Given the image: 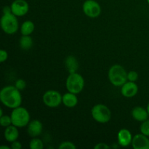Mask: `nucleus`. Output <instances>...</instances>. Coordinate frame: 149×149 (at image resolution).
<instances>
[{
	"instance_id": "obj_1",
	"label": "nucleus",
	"mask_w": 149,
	"mask_h": 149,
	"mask_svg": "<svg viewBox=\"0 0 149 149\" xmlns=\"http://www.w3.org/2000/svg\"><path fill=\"white\" fill-rule=\"evenodd\" d=\"M0 100L6 107L15 109L21 104L22 96L15 86H6L0 92Z\"/></svg>"
},
{
	"instance_id": "obj_2",
	"label": "nucleus",
	"mask_w": 149,
	"mask_h": 149,
	"mask_svg": "<svg viewBox=\"0 0 149 149\" xmlns=\"http://www.w3.org/2000/svg\"><path fill=\"white\" fill-rule=\"evenodd\" d=\"M109 79L113 85L120 87L127 82V73L122 65H114L109 69Z\"/></svg>"
},
{
	"instance_id": "obj_3",
	"label": "nucleus",
	"mask_w": 149,
	"mask_h": 149,
	"mask_svg": "<svg viewBox=\"0 0 149 149\" xmlns=\"http://www.w3.org/2000/svg\"><path fill=\"white\" fill-rule=\"evenodd\" d=\"M10 116L12 119V124L17 127H26L30 122V114L28 110L20 106L13 109Z\"/></svg>"
},
{
	"instance_id": "obj_4",
	"label": "nucleus",
	"mask_w": 149,
	"mask_h": 149,
	"mask_svg": "<svg viewBox=\"0 0 149 149\" xmlns=\"http://www.w3.org/2000/svg\"><path fill=\"white\" fill-rule=\"evenodd\" d=\"M84 87V80L81 75L77 72L69 74L66 79V88L68 92L79 94L82 91Z\"/></svg>"
},
{
	"instance_id": "obj_5",
	"label": "nucleus",
	"mask_w": 149,
	"mask_h": 149,
	"mask_svg": "<svg viewBox=\"0 0 149 149\" xmlns=\"http://www.w3.org/2000/svg\"><path fill=\"white\" fill-rule=\"evenodd\" d=\"M17 16L13 13L3 14L1 18V26L4 32L7 34H14L18 30Z\"/></svg>"
},
{
	"instance_id": "obj_6",
	"label": "nucleus",
	"mask_w": 149,
	"mask_h": 149,
	"mask_svg": "<svg viewBox=\"0 0 149 149\" xmlns=\"http://www.w3.org/2000/svg\"><path fill=\"white\" fill-rule=\"evenodd\" d=\"M91 114L93 119L99 123H107L111 118L110 109L103 104H97L92 109Z\"/></svg>"
},
{
	"instance_id": "obj_7",
	"label": "nucleus",
	"mask_w": 149,
	"mask_h": 149,
	"mask_svg": "<svg viewBox=\"0 0 149 149\" xmlns=\"http://www.w3.org/2000/svg\"><path fill=\"white\" fill-rule=\"evenodd\" d=\"M63 96L56 90H48L44 94L43 102L50 108L58 107L62 103Z\"/></svg>"
},
{
	"instance_id": "obj_8",
	"label": "nucleus",
	"mask_w": 149,
	"mask_h": 149,
	"mask_svg": "<svg viewBox=\"0 0 149 149\" xmlns=\"http://www.w3.org/2000/svg\"><path fill=\"white\" fill-rule=\"evenodd\" d=\"M82 9L84 14L92 18L98 17L101 13L100 4L95 0H86L83 4Z\"/></svg>"
},
{
	"instance_id": "obj_9",
	"label": "nucleus",
	"mask_w": 149,
	"mask_h": 149,
	"mask_svg": "<svg viewBox=\"0 0 149 149\" xmlns=\"http://www.w3.org/2000/svg\"><path fill=\"white\" fill-rule=\"evenodd\" d=\"M10 7L12 13L17 17L25 15L29 10V5L26 0H15Z\"/></svg>"
},
{
	"instance_id": "obj_10",
	"label": "nucleus",
	"mask_w": 149,
	"mask_h": 149,
	"mask_svg": "<svg viewBox=\"0 0 149 149\" xmlns=\"http://www.w3.org/2000/svg\"><path fill=\"white\" fill-rule=\"evenodd\" d=\"M143 133L135 135L132 138V147L135 149H149V139Z\"/></svg>"
},
{
	"instance_id": "obj_11",
	"label": "nucleus",
	"mask_w": 149,
	"mask_h": 149,
	"mask_svg": "<svg viewBox=\"0 0 149 149\" xmlns=\"http://www.w3.org/2000/svg\"><path fill=\"white\" fill-rule=\"evenodd\" d=\"M138 87L135 81H127L122 86V94L126 97H132L138 93Z\"/></svg>"
},
{
	"instance_id": "obj_12",
	"label": "nucleus",
	"mask_w": 149,
	"mask_h": 149,
	"mask_svg": "<svg viewBox=\"0 0 149 149\" xmlns=\"http://www.w3.org/2000/svg\"><path fill=\"white\" fill-rule=\"evenodd\" d=\"M28 134L31 137L36 138L41 135L42 132V124L38 119H34L28 125Z\"/></svg>"
},
{
	"instance_id": "obj_13",
	"label": "nucleus",
	"mask_w": 149,
	"mask_h": 149,
	"mask_svg": "<svg viewBox=\"0 0 149 149\" xmlns=\"http://www.w3.org/2000/svg\"><path fill=\"white\" fill-rule=\"evenodd\" d=\"M118 143L123 147L128 146L132 143V136L131 132L127 129H122L119 131L117 135Z\"/></svg>"
},
{
	"instance_id": "obj_14",
	"label": "nucleus",
	"mask_w": 149,
	"mask_h": 149,
	"mask_svg": "<svg viewBox=\"0 0 149 149\" xmlns=\"http://www.w3.org/2000/svg\"><path fill=\"white\" fill-rule=\"evenodd\" d=\"M17 127L15 125H10V126L5 127V130H4V135L5 139L7 140L8 142L13 143L14 141H17V138L19 136L18 130H17Z\"/></svg>"
},
{
	"instance_id": "obj_15",
	"label": "nucleus",
	"mask_w": 149,
	"mask_h": 149,
	"mask_svg": "<svg viewBox=\"0 0 149 149\" xmlns=\"http://www.w3.org/2000/svg\"><path fill=\"white\" fill-rule=\"evenodd\" d=\"M132 116L134 118V119H135L138 122H143L148 119L149 114L147 109L146 110L144 108L138 106V107H135L133 109L132 111Z\"/></svg>"
},
{
	"instance_id": "obj_16",
	"label": "nucleus",
	"mask_w": 149,
	"mask_h": 149,
	"mask_svg": "<svg viewBox=\"0 0 149 149\" xmlns=\"http://www.w3.org/2000/svg\"><path fill=\"white\" fill-rule=\"evenodd\" d=\"M62 103L66 107L73 108L77 106V104L78 103V99L76 96V94L68 92L63 95Z\"/></svg>"
},
{
	"instance_id": "obj_17",
	"label": "nucleus",
	"mask_w": 149,
	"mask_h": 149,
	"mask_svg": "<svg viewBox=\"0 0 149 149\" xmlns=\"http://www.w3.org/2000/svg\"><path fill=\"white\" fill-rule=\"evenodd\" d=\"M65 65L70 74L77 72L79 68V63L77 62V60L73 55H70L65 58Z\"/></svg>"
},
{
	"instance_id": "obj_18",
	"label": "nucleus",
	"mask_w": 149,
	"mask_h": 149,
	"mask_svg": "<svg viewBox=\"0 0 149 149\" xmlns=\"http://www.w3.org/2000/svg\"><path fill=\"white\" fill-rule=\"evenodd\" d=\"M35 29L34 23L31 20H26L22 24L20 31H21L22 35L25 36H29L33 32Z\"/></svg>"
},
{
	"instance_id": "obj_19",
	"label": "nucleus",
	"mask_w": 149,
	"mask_h": 149,
	"mask_svg": "<svg viewBox=\"0 0 149 149\" xmlns=\"http://www.w3.org/2000/svg\"><path fill=\"white\" fill-rule=\"evenodd\" d=\"M32 45H33V39L31 37L30 35L29 36L23 35V36L20 39V47L21 49L28 50L31 48Z\"/></svg>"
},
{
	"instance_id": "obj_20",
	"label": "nucleus",
	"mask_w": 149,
	"mask_h": 149,
	"mask_svg": "<svg viewBox=\"0 0 149 149\" xmlns=\"http://www.w3.org/2000/svg\"><path fill=\"white\" fill-rule=\"evenodd\" d=\"M31 149H43L44 144L42 140L37 138H33L29 143Z\"/></svg>"
},
{
	"instance_id": "obj_21",
	"label": "nucleus",
	"mask_w": 149,
	"mask_h": 149,
	"mask_svg": "<svg viewBox=\"0 0 149 149\" xmlns=\"http://www.w3.org/2000/svg\"><path fill=\"white\" fill-rule=\"evenodd\" d=\"M0 124L4 127H7L10 125H13L11 116H7V115H3V116H0Z\"/></svg>"
},
{
	"instance_id": "obj_22",
	"label": "nucleus",
	"mask_w": 149,
	"mask_h": 149,
	"mask_svg": "<svg viewBox=\"0 0 149 149\" xmlns=\"http://www.w3.org/2000/svg\"><path fill=\"white\" fill-rule=\"evenodd\" d=\"M141 132L143 135L149 136V119L143 122L142 125H141Z\"/></svg>"
},
{
	"instance_id": "obj_23",
	"label": "nucleus",
	"mask_w": 149,
	"mask_h": 149,
	"mask_svg": "<svg viewBox=\"0 0 149 149\" xmlns=\"http://www.w3.org/2000/svg\"><path fill=\"white\" fill-rule=\"evenodd\" d=\"M60 149H75L77 148L75 145L72 142L70 141H65V142L61 143V145L58 147Z\"/></svg>"
},
{
	"instance_id": "obj_24",
	"label": "nucleus",
	"mask_w": 149,
	"mask_h": 149,
	"mask_svg": "<svg viewBox=\"0 0 149 149\" xmlns=\"http://www.w3.org/2000/svg\"><path fill=\"white\" fill-rule=\"evenodd\" d=\"M138 79V74L136 71H131L127 74V79L130 81H135Z\"/></svg>"
},
{
	"instance_id": "obj_25",
	"label": "nucleus",
	"mask_w": 149,
	"mask_h": 149,
	"mask_svg": "<svg viewBox=\"0 0 149 149\" xmlns=\"http://www.w3.org/2000/svg\"><path fill=\"white\" fill-rule=\"evenodd\" d=\"M15 86L19 90H23L26 88V81H24L22 79H17L15 82Z\"/></svg>"
},
{
	"instance_id": "obj_26",
	"label": "nucleus",
	"mask_w": 149,
	"mask_h": 149,
	"mask_svg": "<svg viewBox=\"0 0 149 149\" xmlns=\"http://www.w3.org/2000/svg\"><path fill=\"white\" fill-rule=\"evenodd\" d=\"M8 58V54H7V51L4 49H1L0 50V61L1 63L4 62Z\"/></svg>"
},
{
	"instance_id": "obj_27",
	"label": "nucleus",
	"mask_w": 149,
	"mask_h": 149,
	"mask_svg": "<svg viewBox=\"0 0 149 149\" xmlns=\"http://www.w3.org/2000/svg\"><path fill=\"white\" fill-rule=\"evenodd\" d=\"M94 148L95 149H109L110 148V146L104 143H97Z\"/></svg>"
},
{
	"instance_id": "obj_28",
	"label": "nucleus",
	"mask_w": 149,
	"mask_h": 149,
	"mask_svg": "<svg viewBox=\"0 0 149 149\" xmlns=\"http://www.w3.org/2000/svg\"><path fill=\"white\" fill-rule=\"evenodd\" d=\"M11 148L13 149H20L22 148V145L19 141H15L12 143Z\"/></svg>"
},
{
	"instance_id": "obj_29",
	"label": "nucleus",
	"mask_w": 149,
	"mask_h": 149,
	"mask_svg": "<svg viewBox=\"0 0 149 149\" xmlns=\"http://www.w3.org/2000/svg\"><path fill=\"white\" fill-rule=\"evenodd\" d=\"M12 13V9L11 7H8V6H5L3 8V14H10Z\"/></svg>"
},
{
	"instance_id": "obj_30",
	"label": "nucleus",
	"mask_w": 149,
	"mask_h": 149,
	"mask_svg": "<svg viewBox=\"0 0 149 149\" xmlns=\"http://www.w3.org/2000/svg\"><path fill=\"white\" fill-rule=\"evenodd\" d=\"M0 149H10V147L7 146H0Z\"/></svg>"
},
{
	"instance_id": "obj_31",
	"label": "nucleus",
	"mask_w": 149,
	"mask_h": 149,
	"mask_svg": "<svg viewBox=\"0 0 149 149\" xmlns=\"http://www.w3.org/2000/svg\"><path fill=\"white\" fill-rule=\"evenodd\" d=\"M3 116V111H2V109H0V116Z\"/></svg>"
},
{
	"instance_id": "obj_32",
	"label": "nucleus",
	"mask_w": 149,
	"mask_h": 149,
	"mask_svg": "<svg viewBox=\"0 0 149 149\" xmlns=\"http://www.w3.org/2000/svg\"><path fill=\"white\" fill-rule=\"evenodd\" d=\"M147 111H148V114H149V103H148V106H147Z\"/></svg>"
},
{
	"instance_id": "obj_33",
	"label": "nucleus",
	"mask_w": 149,
	"mask_h": 149,
	"mask_svg": "<svg viewBox=\"0 0 149 149\" xmlns=\"http://www.w3.org/2000/svg\"><path fill=\"white\" fill-rule=\"evenodd\" d=\"M147 1H148V3L149 4V0H147Z\"/></svg>"
}]
</instances>
